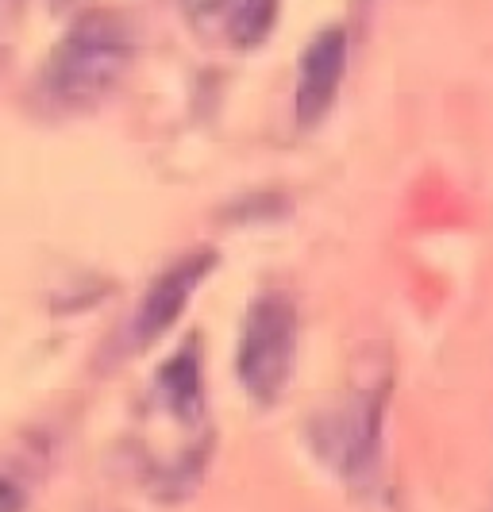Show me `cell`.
Returning <instances> with one entry per match:
<instances>
[{"instance_id":"obj_1","label":"cell","mask_w":493,"mask_h":512,"mask_svg":"<svg viewBox=\"0 0 493 512\" xmlns=\"http://www.w3.org/2000/svg\"><path fill=\"white\" fill-rule=\"evenodd\" d=\"M135 58V31L124 12L89 8L54 43L43 66V93L58 108H89L108 97Z\"/></svg>"},{"instance_id":"obj_2","label":"cell","mask_w":493,"mask_h":512,"mask_svg":"<svg viewBox=\"0 0 493 512\" xmlns=\"http://www.w3.org/2000/svg\"><path fill=\"white\" fill-rule=\"evenodd\" d=\"M297 366V305L286 293H262L247 308L239 347H235V374L251 401L274 405L293 382Z\"/></svg>"},{"instance_id":"obj_3","label":"cell","mask_w":493,"mask_h":512,"mask_svg":"<svg viewBox=\"0 0 493 512\" xmlns=\"http://www.w3.org/2000/svg\"><path fill=\"white\" fill-rule=\"evenodd\" d=\"M382 428H386V385H363L347 393L339 405L316 416L312 447L347 482H366L382 459Z\"/></svg>"},{"instance_id":"obj_4","label":"cell","mask_w":493,"mask_h":512,"mask_svg":"<svg viewBox=\"0 0 493 512\" xmlns=\"http://www.w3.org/2000/svg\"><path fill=\"white\" fill-rule=\"evenodd\" d=\"M212 266H216L212 251H193V255L178 258L170 270H162L151 282V289L143 293L135 316H131V343L135 347H151L155 339L170 332L182 320V312L193 301V293L212 274Z\"/></svg>"},{"instance_id":"obj_5","label":"cell","mask_w":493,"mask_h":512,"mask_svg":"<svg viewBox=\"0 0 493 512\" xmlns=\"http://www.w3.org/2000/svg\"><path fill=\"white\" fill-rule=\"evenodd\" d=\"M343 74H347V31L339 24L320 27L309 47L301 51V62H297L293 108H297L301 128H316L332 112Z\"/></svg>"},{"instance_id":"obj_6","label":"cell","mask_w":493,"mask_h":512,"mask_svg":"<svg viewBox=\"0 0 493 512\" xmlns=\"http://www.w3.org/2000/svg\"><path fill=\"white\" fill-rule=\"evenodd\" d=\"M155 393L162 409L170 412L178 424H197L205 412V378H201V355L197 343L182 347L174 359L162 362L155 378Z\"/></svg>"},{"instance_id":"obj_7","label":"cell","mask_w":493,"mask_h":512,"mask_svg":"<svg viewBox=\"0 0 493 512\" xmlns=\"http://www.w3.org/2000/svg\"><path fill=\"white\" fill-rule=\"evenodd\" d=\"M274 16H278V0H235L224 12L228 39L235 47H259L274 27Z\"/></svg>"},{"instance_id":"obj_8","label":"cell","mask_w":493,"mask_h":512,"mask_svg":"<svg viewBox=\"0 0 493 512\" xmlns=\"http://www.w3.org/2000/svg\"><path fill=\"white\" fill-rule=\"evenodd\" d=\"M185 12L193 16V20H208V16H220V12H228L235 0H182Z\"/></svg>"},{"instance_id":"obj_9","label":"cell","mask_w":493,"mask_h":512,"mask_svg":"<svg viewBox=\"0 0 493 512\" xmlns=\"http://www.w3.org/2000/svg\"><path fill=\"white\" fill-rule=\"evenodd\" d=\"M0 512H24V489L0 474Z\"/></svg>"},{"instance_id":"obj_10","label":"cell","mask_w":493,"mask_h":512,"mask_svg":"<svg viewBox=\"0 0 493 512\" xmlns=\"http://www.w3.org/2000/svg\"><path fill=\"white\" fill-rule=\"evenodd\" d=\"M16 4H20V0H0V20H4V16H8Z\"/></svg>"},{"instance_id":"obj_11","label":"cell","mask_w":493,"mask_h":512,"mask_svg":"<svg viewBox=\"0 0 493 512\" xmlns=\"http://www.w3.org/2000/svg\"><path fill=\"white\" fill-rule=\"evenodd\" d=\"M490 512H493V505H490Z\"/></svg>"}]
</instances>
